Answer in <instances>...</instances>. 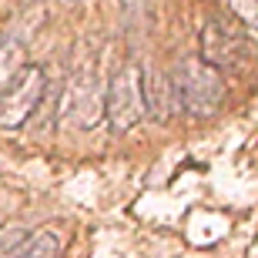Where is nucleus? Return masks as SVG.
Wrapping results in <instances>:
<instances>
[{
    "instance_id": "obj_1",
    "label": "nucleus",
    "mask_w": 258,
    "mask_h": 258,
    "mask_svg": "<svg viewBox=\"0 0 258 258\" xmlns=\"http://www.w3.org/2000/svg\"><path fill=\"white\" fill-rule=\"evenodd\" d=\"M174 87H178V104L184 114L208 121L221 111L225 104V74L205 64L201 57H184L171 71Z\"/></svg>"
},
{
    "instance_id": "obj_2",
    "label": "nucleus",
    "mask_w": 258,
    "mask_h": 258,
    "mask_svg": "<svg viewBox=\"0 0 258 258\" xmlns=\"http://www.w3.org/2000/svg\"><path fill=\"white\" fill-rule=\"evenodd\" d=\"M198 57L221 74H245L255 64L258 50L241 27L221 17H211L198 34Z\"/></svg>"
},
{
    "instance_id": "obj_3",
    "label": "nucleus",
    "mask_w": 258,
    "mask_h": 258,
    "mask_svg": "<svg viewBox=\"0 0 258 258\" xmlns=\"http://www.w3.org/2000/svg\"><path fill=\"white\" fill-rule=\"evenodd\" d=\"M104 117H107V124H111V131H117V134L138 127L141 117H148V107H144V77H141V64L138 60H124L111 74V81L104 87Z\"/></svg>"
},
{
    "instance_id": "obj_4",
    "label": "nucleus",
    "mask_w": 258,
    "mask_h": 258,
    "mask_svg": "<svg viewBox=\"0 0 258 258\" xmlns=\"http://www.w3.org/2000/svg\"><path fill=\"white\" fill-rule=\"evenodd\" d=\"M47 74L40 64H27L0 91V131H20L44 101Z\"/></svg>"
},
{
    "instance_id": "obj_5",
    "label": "nucleus",
    "mask_w": 258,
    "mask_h": 258,
    "mask_svg": "<svg viewBox=\"0 0 258 258\" xmlns=\"http://www.w3.org/2000/svg\"><path fill=\"white\" fill-rule=\"evenodd\" d=\"M67 114L74 117L77 127H94L104 117V87L97 81L94 67L87 64L77 67L71 91H67Z\"/></svg>"
},
{
    "instance_id": "obj_6",
    "label": "nucleus",
    "mask_w": 258,
    "mask_h": 258,
    "mask_svg": "<svg viewBox=\"0 0 258 258\" xmlns=\"http://www.w3.org/2000/svg\"><path fill=\"white\" fill-rule=\"evenodd\" d=\"M144 77V107L154 121H171V117L181 114V104H178V87H174V74L164 71L158 64L141 67Z\"/></svg>"
},
{
    "instance_id": "obj_7",
    "label": "nucleus",
    "mask_w": 258,
    "mask_h": 258,
    "mask_svg": "<svg viewBox=\"0 0 258 258\" xmlns=\"http://www.w3.org/2000/svg\"><path fill=\"white\" fill-rule=\"evenodd\" d=\"M60 235L54 228H40V231H30L27 241H24V248H20L17 258H57L60 251Z\"/></svg>"
},
{
    "instance_id": "obj_8",
    "label": "nucleus",
    "mask_w": 258,
    "mask_h": 258,
    "mask_svg": "<svg viewBox=\"0 0 258 258\" xmlns=\"http://www.w3.org/2000/svg\"><path fill=\"white\" fill-rule=\"evenodd\" d=\"M27 67V47L20 40H4L0 44V91Z\"/></svg>"
},
{
    "instance_id": "obj_9",
    "label": "nucleus",
    "mask_w": 258,
    "mask_h": 258,
    "mask_svg": "<svg viewBox=\"0 0 258 258\" xmlns=\"http://www.w3.org/2000/svg\"><path fill=\"white\" fill-rule=\"evenodd\" d=\"M225 4L245 30H258V0H225Z\"/></svg>"
},
{
    "instance_id": "obj_10",
    "label": "nucleus",
    "mask_w": 258,
    "mask_h": 258,
    "mask_svg": "<svg viewBox=\"0 0 258 258\" xmlns=\"http://www.w3.org/2000/svg\"><path fill=\"white\" fill-rule=\"evenodd\" d=\"M30 228H0V258H17Z\"/></svg>"
}]
</instances>
